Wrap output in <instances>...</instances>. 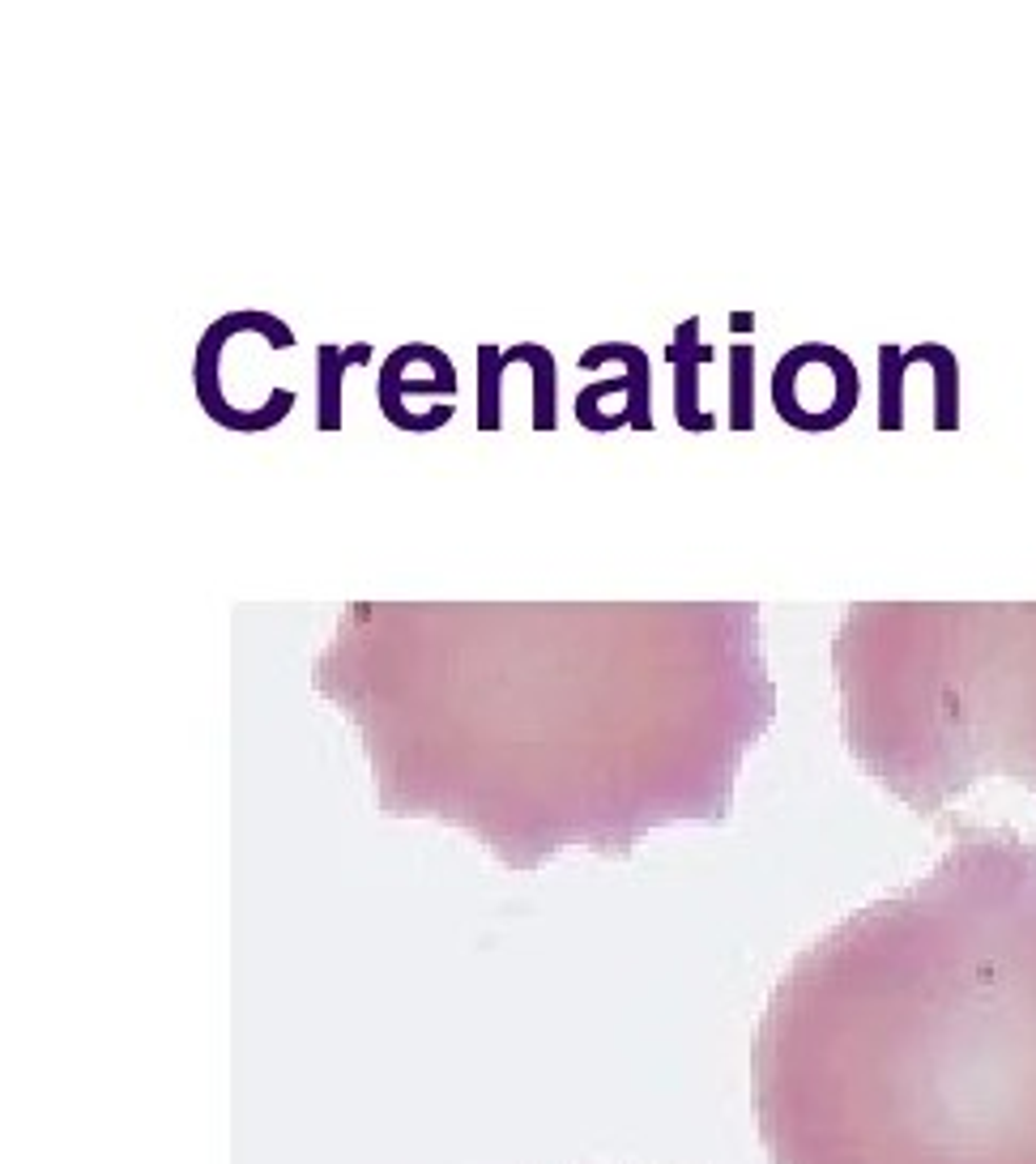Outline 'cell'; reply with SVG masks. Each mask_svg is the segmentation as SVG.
Wrapping results in <instances>:
<instances>
[{
	"label": "cell",
	"instance_id": "obj_1",
	"mask_svg": "<svg viewBox=\"0 0 1036 1164\" xmlns=\"http://www.w3.org/2000/svg\"><path fill=\"white\" fill-rule=\"evenodd\" d=\"M316 687L354 721L384 815L469 827L512 871L721 823L776 717L755 606H704L610 653L338 645Z\"/></svg>",
	"mask_w": 1036,
	"mask_h": 1164
},
{
	"label": "cell",
	"instance_id": "obj_2",
	"mask_svg": "<svg viewBox=\"0 0 1036 1164\" xmlns=\"http://www.w3.org/2000/svg\"><path fill=\"white\" fill-rule=\"evenodd\" d=\"M768 1164H1036V844L947 854L789 960L751 1036Z\"/></svg>",
	"mask_w": 1036,
	"mask_h": 1164
},
{
	"label": "cell",
	"instance_id": "obj_3",
	"mask_svg": "<svg viewBox=\"0 0 1036 1164\" xmlns=\"http://www.w3.org/2000/svg\"><path fill=\"white\" fill-rule=\"evenodd\" d=\"M832 670L849 756L921 819L994 777L1036 794V602L849 606Z\"/></svg>",
	"mask_w": 1036,
	"mask_h": 1164
},
{
	"label": "cell",
	"instance_id": "obj_4",
	"mask_svg": "<svg viewBox=\"0 0 1036 1164\" xmlns=\"http://www.w3.org/2000/svg\"><path fill=\"white\" fill-rule=\"evenodd\" d=\"M606 363H623V376L584 384L572 405L576 422L589 432H601V436L614 432L618 422L636 427V432H649L653 427V363H649V355L632 342H601L580 355V371H593Z\"/></svg>",
	"mask_w": 1036,
	"mask_h": 1164
},
{
	"label": "cell",
	"instance_id": "obj_5",
	"mask_svg": "<svg viewBox=\"0 0 1036 1164\" xmlns=\"http://www.w3.org/2000/svg\"><path fill=\"white\" fill-rule=\"evenodd\" d=\"M409 393H440V397H457V367L444 350H436L431 367L409 376V359H405V346L397 355H388V363L380 367V384H376V401H380V414L384 422H392L397 432H409V436H423V422L405 405Z\"/></svg>",
	"mask_w": 1036,
	"mask_h": 1164
},
{
	"label": "cell",
	"instance_id": "obj_6",
	"mask_svg": "<svg viewBox=\"0 0 1036 1164\" xmlns=\"http://www.w3.org/2000/svg\"><path fill=\"white\" fill-rule=\"evenodd\" d=\"M666 359L674 363V376H678V384H674V414H678V427H687V432H708L712 418H708V414L699 409V401H695V371H699V363L712 359V350L699 342V321H695V316L674 329V338H670V346H666Z\"/></svg>",
	"mask_w": 1036,
	"mask_h": 1164
},
{
	"label": "cell",
	"instance_id": "obj_7",
	"mask_svg": "<svg viewBox=\"0 0 1036 1164\" xmlns=\"http://www.w3.org/2000/svg\"><path fill=\"white\" fill-rule=\"evenodd\" d=\"M367 359H371V342L316 346V427L321 432H342V380L350 367H363Z\"/></svg>",
	"mask_w": 1036,
	"mask_h": 1164
},
{
	"label": "cell",
	"instance_id": "obj_8",
	"mask_svg": "<svg viewBox=\"0 0 1036 1164\" xmlns=\"http://www.w3.org/2000/svg\"><path fill=\"white\" fill-rule=\"evenodd\" d=\"M512 363H521V346H507L503 355H495L491 342L478 346V432H499L503 427V371Z\"/></svg>",
	"mask_w": 1036,
	"mask_h": 1164
},
{
	"label": "cell",
	"instance_id": "obj_9",
	"mask_svg": "<svg viewBox=\"0 0 1036 1164\" xmlns=\"http://www.w3.org/2000/svg\"><path fill=\"white\" fill-rule=\"evenodd\" d=\"M521 363L534 367V397H530V422H534V432H555L559 427V405H555V355L538 342H521Z\"/></svg>",
	"mask_w": 1036,
	"mask_h": 1164
},
{
	"label": "cell",
	"instance_id": "obj_10",
	"mask_svg": "<svg viewBox=\"0 0 1036 1164\" xmlns=\"http://www.w3.org/2000/svg\"><path fill=\"white\" fill-rule=\"evenodd\" d=\"M734 427H751V346H738L734 355Z\"/></svg>",
	"mask_w": 1036,
	"mask_h": 1164
}]
</instances>
